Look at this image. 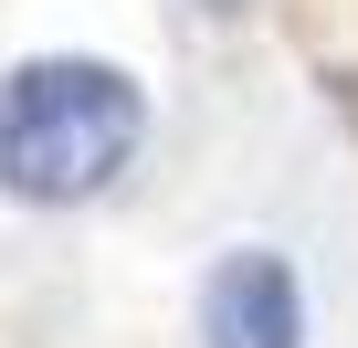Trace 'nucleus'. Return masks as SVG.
Here are the masks:
<instances>
[{"mask_svg": "<svg viewBox=\"0 0 358 348\" xmlns=\"http://www.w3.org/2000/svg\"><path fill=\"white\" fill-rule=\"evenodd\" d=\"M148 148V85L95 53H32L0 74V190L11 201H95Z\"/></svg>", "mask_w": 358, "mask_h": 348, "instance_id": "f257e3e1", "label": "nucleus"}, {"mask_svg": "<svg viewBox=\"0 0 358 348\" xmlns=\"http://www.w3.org/2000/svg\"><path fill=\"white\" fill-rule=\"evenodd\" d=\"M201 337L211 348H306V285H295V264L264 253V243L222 253L211 285H201Z\"/></svg>", "mask_w": 358, "mask_h": 348, "instance_id": "f03ea898", "label": "nucleus"}, {"mask_svg": "<svg viewBox=\"0 0 358 348\" xmlns=\"http://www.w3.org/2000/svg\"><path fill=\"white\" fill-rule=\"evenodd\" d=\"M201 11H253V0H201Z\"/></svg>", "mask_w": 358, "mask_h": 348, "instance_id": "7ed1b4c3", "label": "nucleus"}]
</instances>
